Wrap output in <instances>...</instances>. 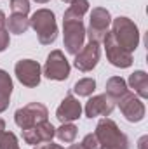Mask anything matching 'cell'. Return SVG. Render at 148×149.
I'll return each mask as SVG.
<instances>
[{
  "mask_svg": "<svg viewBox=\"0 0 148 149\" xmlns=\"http://www.w3.org/2000/svg\"><path fill=\"white\" fill-rule=\"evenodd\" d=\"M77 132H78V128L75 127L73 123H61V127H59V128H56L54 137H58V141H59V142L72 144L75 139H77Z\"/></svg>",
  "mask_w": 148,
  "mask_h": 149,
  "instance_id": "cell-18",
  "label": "cell"
},
{
  "mask_svg": "<svg viewBox=\"0 0 148 149\" xmlns=\"http://www.w3.org/2000/svg\"><path fill=\"white\" fill-rule=\"evenodd\" d=\"M35 128H37L38 137H40V142H51L52 137H54V134H56V128L47 120L42 121V123H38V125H35Z\"/></svg>",
  "mask_w": 148,
  "mask_h": 149,
  "instance_id": "cell-20",
  "label": "cell"
},
{
  "mask_svg": "<svg viewBox=\"0 0 148 149\" xmlns=\"http://www.w3.org/2000/svg\"><path fill=\"white\" fill-rule=\"evenodd\" d=\"M47 116H49V111L42 102H30L14 113V121L21 130H25V128L35 127L38 123L45 121Z\"/></svg>",
  "mask_w": 148,
  "mask_h": 149,
  "instance_id": "cell-6",
  "label": "cell"
},
{
  "mask_svg": "<svg viewBox=\"0 0 148 149\" xmlns=\"http://www.w3.org/2000/svg\"><path fill=\"white\" fill-rule=\"evenodd\" d=\"M129 87L134 90V94L140 99H147L148 97V74L145 71H134L129 76Z\"/></svg>",
  "mask_w": 148,
  "mask_h": 149,
  "instance_id": "cell-14",
  "label": "cell"
},
{
  "mask_svg": "<svg viewBox=\"0 0 148 149\" xmlns=\"http://www.w3.org/2000/svg\"><path fill=\"white\" fill-rule=\"evenodd\" d=\"M110 24H111L110 10L105 9V7H94L91 10V16H89V28L85 30V37L89 38V42L101 43L106 37V33H108Z\"/></svg>",
  "mask_w": 148,
  "mask_h": 149,
  "instance_id": "cell-4",
  "label": "cell"
},
{
  "mask_svg": "<svg viewBox=\"0 0 148 149\" xmlns=\"http://www.w3.org/2000/svg\"><path fill=\"white\" fill-rule=\"evenodd\" d=\"M111 35L120 47H124L131 54L140 45V30H138L136 23L125 16H118V17L111 19Z\"/></svg>",
  "mask_w": 148,
  "mask_h": 149,
  "instance_id": "cell-2",
  "label": "cell"
},
{
  "mask_svg": "<svg viewBox=\"0 0 148 149\" xmlns=\"http://www.w3.org/2000/svg\"><path fill=\"white\" fill-rule=\"evenodd\" d=\"M30 26L37 33V38L42 45H51L58 38L56 16L49 9H38L30 17Z\"/></svg>",
  "mask_w": 148,
  "mask_h": 149,
  "instance_id": "cell-3",
  "label": "cell"
},
{
  "mask_svg": "<svg viewBox=\"0 0 148 149\" xmlns=\"http://www.w3.org/2000/svg\"><path fill=\"white\" fill-rule=\"evenodd\" d=\"M117 102H118V108H120V113L124 114V118L131 123L141 121L147 114V108H145L143 101L134 92H125Z\"/></svg>",
  "mask_w": 148,
  "mask_h": 149,
  "instance_id": "cell-9",
  "label": "cell"
},
{
  "mask_svg": "<svg viewBox=\"0 0 148 149\" xmlns=\"http://www.w3.org/2000/svg\"><path fill=\"white\" fill-rule=\"evenodd\" d=\"M12 88H14V83H12L11 74L7 73L5 70H0V92L11 95L12 94Z\"/></svg>",
  "mask_w": 148,
  "mask_h": 149,
  "instance_id": "cell-22",
  "label": "cell"
},
{
  "mask_svg": "<svg viewBox=\"0 0 148 149\" xmlns=\"http://www.w3.org/2000/svg\"><path fill=\"white\" fill-rule=\"evenodd\" d=\"M99 57H101V47H99V43L89 42V43H85V45L75 54L73 66L78 71H82V73L92 71V70L96 68Z\"/></svg>",
  "mask_w": 148,
  "mask_h": 149,
  "instance_id": "cell-10",
  "label": "cell"
},
{
  "mask_svg": "<svg viewBox=\"0 0 148 149\" xmlns=\"http://www.w3.org/2000/svg\"><path fill=\"white\" fill-rule=\"evenodd\" d=\"M42 73L45 78L54 80V81H65L70 76V63L59 49L52 50L47 56V61L42 68Z\"/></svg>",
  "mask_w": 148,
  "mask_h": 149,
  "instance_id": "cell-7",
  "label": "cell"
},
{
  "mask_svg": "<svg viewBox=\"0 0 148 149\" xmlns=\"http://www.w3.org/2000/svg\"><path fill=\"white\" fill-rule=\"evenodd\" d=\"M96 90V80L94 78H82L73 85V92L78 97H91Z\"/></svg>",
  "mask_w": 148,
  "mask_h": 149,
  "instance_id": "cell-19",
  "label": "cell"
},
{
  "mask_svg": "<svg viewBox=\"0 0 148 149\" xmlns=\"http://www.w3.org/2000/svg\"><path fill=\"white\" fill-rule=\"evenodd\" d=\"M103 43H105V52H106V59L110 61L111 66H115V68H129L131 64H132V54L131 52H127L124 47H120L117 42H115V38L111 35V31L106 33V37L103 40Z\"/></svg>",
  "mask_w": 148,
  "mask_h": 149,
  "instance_id": "cell-11",
  "label": "cell"
},
{
  "mask_svg": "<svg viewBox=\"0 0 148 149\" xmlns=\"http://www.w3.org/2000/svg\"><path fill=\"white\" fill-rule=\"evenodd\" d=\"M68 149H85V148H84L82 144H72V146H70Z\"/></svg>",
  "mask_w": 148,
  "mask_h": 149,
  "instance_id": "cell-32",
  "label": "cell"
},
{
  "mask_svg": "<svg viewBox=\"0 0 148 149\" xmlns=\"http://www.w3.org/2000/svg\"><path fill=\"white\" fill-rule=\"evenodd\" d=\"M33 149H63L59 144H52V141L51 142H40L37 146H33Z\"/></svg>",
  "mask_w": 148,
  "mask_h": 149,
  "instance_id": "cell-28",
  "label": "cell"
},
{
  "mask_svg": "<svg viewBox=\"0 0 148 149\" xmlns=\"http://www.w3.org/2000/svg\"><path fill=\"white\" fill-rule=\"evenodd\" d=\"M9 104H11V95H7V94H2L0 92V113H4L7 108H9Z\"/></svg>",
  "mask_w": 148,
  "mask_h": 149,
  "instance_id": "cell-27",
  "label": "cell"
},
{
  "mask_svg": "<svg viewBox=\"0 0 148 149\" xmlns=\"http://www.w3.org/2000/svg\"><path fill=\"white\" fill-rule=\"evenodd\" d=\"M82 116V104L78 102V99L72 95V94H68L63 101H61V104L58 106V109H56V118L61 121V123H73L75 120H78Z\"/></svg>",
  "mask_w": 148,
  "mask_h": 149,
  "instance_id": "cell-13",
  "label": "cell"
},
{
  "mask_svg": "<svg viewBox=\"0 0 148 149\" xmlns=\"http://www.w3.org/2000/svg\"><path fill=\"white\" fill-rule=\"evenodd\" d=\"M11 10H12V14L28 16V12H30V0H11Z\"/></svg>",
  "mask_w": 148,
  "mask_h": 149,
  "instance_id": "cell-23",
  "label": "cell"
},
{
  "mask_svg": "<svg viewBox=\"0 0 148 149\" xmlns=\"http://www.w3.org/2000/svg\"><path fill=\"white\" fill-rule=\"evenodd\" d=\"M5 21H7V17H5L4 10H0V30H2V28H5Z\"/></svg>",
  "mask_w": 148,
  "mask_h": 149,
  "instance_id": "cell-29",
  "label": "cell"
},
{
  "mask_svg": "<svg viewBox=\"0 0 148 149\" xmlns=\"http://www.w3.org/2000/svg\"><path fill=\"white\" fill-rule=\"evenodd\" d=\"M4 134H5V121L0 118V137H2Z\"/></svg>",
  "mask_w": 148,
  "mask_h": 149,
  "instance_id": "cell-31",
  "label": "cell"
},
{
  "mask_svg": "<svg viewBox=\"0 0 148 149\" xmlns=\"http://www.w3.org/2000/svg\"><path fill=\"white\" fill-rule=\"evenodd\" d=\"M33 2H37V3H47L49 0H33Z\"/></svg>",
  "mask_w": 148,
  "mask_h": 149,
  "instance_id": "cell-33",
  "label": "cell"
},
{
  "mask_svg": "<svg viewBox=\"0 0 148 149\" xmlns=\"http://www.w3.org/2000/svg\"><path fill=\"white\" fill-rule=\"evenodd\" d=\"M0 149H19V142H18V137L12 134V132H7L0 137Z\"/></svg>",
  "mask_w": 148,
  "mask_h": 149,
  "instance_id": "cell-21",
  "label": "cell"
},
{
  "mask_svg": "<svg viewBox=\"0 0 148 149\" xmlns=\"http://www.w3.org/2000/svg\"><path fill=\"white\" fill-rule=\"evenodd\" d=\"M5 24H7V30L11 33L23 35L30 28V19L26 16H21V14H12V16H9V19L5 21Z\"/></svg>",
  "mask_w": 148,
  "mask_h": 149,
  "instance_id": "cell-16",
  "label": "cell"
},
{
  "mask_svg": "<svg viewBox=\"0 0 148 149\" xmlns=\"http://www.w3.org/2000/svg\"><path fill=\"white\" fill-rule=\"evenodd\" d=\"M94 135L98 139L99 149H129V139L120 132L117 123L110 118H103L98 121Z\"/></svg>",
  "mask_w": 148,
  "mask_h": 149,
  "instance_id": "cell-1",
  "label": "cell"
},
{
  "mask_svg": "<svg viewBox=\"0 0 148 149\" xmlns=\"http://www.w3.org/2000/svg\"><path fill=\"white\" fill-rule=\"evenodd\" d=\"M105 88H106V95H110L111 99L117 102L125 92H129V88H127V81L122 78V76H111L106 80V85H105Z\"/></svg>",
  "mask_w": 148,
  "mask_h": 149,
  "instance_id": "cell-15",
  "label": "cell"
},
{
  "mask_svg": "<svg viewBox=\"0 0 148 149\" xmlns=\"http://www.w3.org/2000/svg\"><path fill=\"white\" fill-rule=\"evenodd\" d=\"M147 141H148V137H147V135L140 139V149H147Z\"/></svg>",
  "mask_w": 148,
  "mask_h": 149,
  "instance_id": "cell-30",
  "label": "cell"
},
{
  "mask_svg": "<svg viewBox=\"0 0 148 149\" xmlns=\"http://www.w3.org/2000/svg\"><path fill=\"white\" fill-rule=\"evenodd\" d=\"M80 144H82V146H84L85 149H99L98 139H96V135H94V134H87Z\"/></svg>",
  "mask_w": 148,
  "mask_h": 149,
  "instance_id": "cell-25",
  "label": "cell"
},
{
  "mask_svg": "<svg viewBox=\"0 0 148 149\" xmlns=\"http://www.w3.org/2000/svg\"><path fill=\"white\" fill-rule=\"evenodd\" d=\"M14 74L21 81V85H25L28 88H35V87L40 85L42 68L33 59H21L14 66Z\"/></svg>",
  "mask_w": 148,
  "mask_h": 149,
  "instance_id": "cell-8",
  "label": "cell"
},
{
  "mask_svg": "<svg viewBox=\"0 0 148 149\" xmlns=\"http://www.w3.org/2000/svg\"><path fill=\"white\" fill-rule=\"evenodd\" d=\"M85 42V26L80 19H63V43L68 54L75 56Z\"/></svg>",
  "mask_w": 148,
  "mask_h": 149,
  "instance_id": "cell-5",
  "label": "cell"
},
{
  "mask_svg": "<svg viewBox=\"0 0 148 149\" xmlns=\"http://www.w3.org/2000/svg\"><path fill=\"white\" fill-rule=\"evenodd\" d=\"M89 10V2L87 0H73L70 3V7L65 10L63 19H80L85 16V12Z\"/></svg>",
  "mask_w": 148,
  "mask_h": 149,
  "instance_id": "cell-17",
  "label": "cell"
},
{
  "mask_svg": "<svg viewBox=\"0 0 148 149\" xmlns=\"http://www.w3.org/2000/svg\"><path fill=\"white\" fill-rule=\"evenodd\" d=\"M115 109V101L110 95L101 94V95H94L85 102V116L87 118H98V116H110L111 111Z\"/></svg>",
  "mask_w": 148,
  "mask_h": 149,
  "instance_id": "cell-12",
  "label": "cell"
},
{
  "mask_svg": "<svg viewBox=\"0 0 148 149\" xmlns=\"http://www.w3.org/2000/svg\"><path fill=\"white\" fill-rule=\"evenodd\" d=\"M23 141L30 146H37L40 144V137L37 134V128L35 127H30V128H25L23 130Z\"/></svg>",
  "mask_w": 148,
  "mask_h": 149,
  "instance_id": "cell-24",
  "label": "cell"
},
{
  "mask_svg": "<svg viewBox=\"0 0 148 149\" xmlns=\"http://www.w3.org/2000/svg\"><path fill=\"white\" fill-rule=\"evenodd\" d=\"M11 43V37H9V30L7 28H2L0 30V52H4Z\"/></svg>",
  "mask_w": 148,
  "mask_h": 149,
  "instance_id": "cell-26",
  "label": "cell"
},
{
  "mask_svg": "<svg viewBox=\"0 0 148 149\" xmlns=\"http://www.w3.org/2000/svg\"><path fill=\"white\" fill-rule=\"evenodd\" d=\"M61 2H65V3H72L73 0H61Z\"/></svg>",
  "mask_w": 148,
  "mask_h": 149,
  "instance_id": "cell-34",
  "label": "cell"
}]
</instances>
